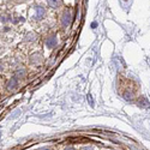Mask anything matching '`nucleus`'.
Instances as JSON below:
<instances>
[{"label":"nucleus","mask_w":150,"mask_h":150,"mask_svg":"<svg viewBox=\"0 0 150 150\" xmlns=\"http://www.w3.org/2000/svg\"><path fill=\"white\" fill-rule=\"evenodd\" d=\"M64 150H76L74 148H66V149H64Z\"/></svg>","instance_id":"f03ea898"},{"label":"nucleus","mask_w":150,"mask_h":150,"mask_svg":"<svg viewBox=\"0 0 150 150\" xmlns=\"http://www.w3.org/2000/svg\"><path fill=\"white\" fill-rule=\"evenodd\" d=\"M40 150H52V149H49V148H42V149H40Z\"/></svg>","instance_id":"7ed1b4c3"},{"label":"nucleus","mask_w":150,"mask_h":150,"mask_svg":"<svg viewBox=\"0 0 150 150\" xmlns=\"http://www.w3.org/2000/svg\"><path fill=\"white\" fill-rule=\"evenodd\" d=\"M81 150H95L93 146H83Z\"/></svg>","instance_id":"f257e3e1"}]
</instances>
